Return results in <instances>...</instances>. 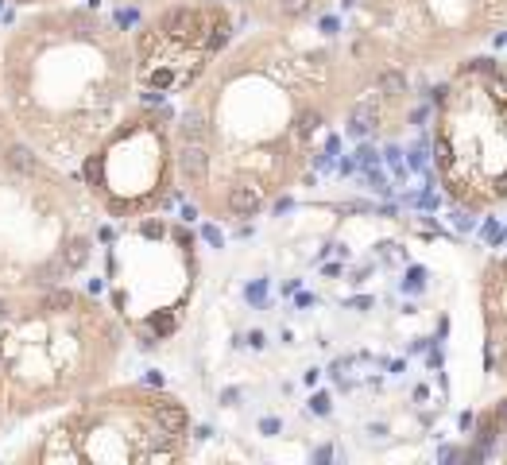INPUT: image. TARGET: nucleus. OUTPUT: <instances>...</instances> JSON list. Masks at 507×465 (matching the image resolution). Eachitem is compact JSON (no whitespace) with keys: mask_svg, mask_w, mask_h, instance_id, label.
Segmentation results:
<instances>
[{"mask_svg":"<svg viewBox=\"0 0 507 465\" xmlns=\"http://www.w3.org/2000/svg\"><path fill=\"white\" fill-rule=\"evenodd\" d=\"M78 303V295L70 287H59V283H55V287L47 291V299H43V307L47 310H70Z\"/></svg>","mask_w":507,"mask_h":465,"instance_id":"9d476101","label":"nucleus"},{"mask_svg":"<svg viewBox=\"0 0 507 465\" xmlns=\"http://www.w3.org/2000/svg\"><path fill=\"white\" fill-rule=\"evenodd\" d=\"M453 221H457V229H473V221H469V214H453Z\"/></svg>","mask_w":507,"mask_h":465,"instance_id":"bb28decb","label":"nucleus"},{"mask_svg":"<svg viewBox=\"0 0 507 465\" xmlns=\"http://www.w3.org/2000/svg\"><path fill=\"white\" fill-rule=\"evenodd\" d=\"M201 27V16L194 8H171L163 20H159V32L163 35H178V39H190Z\"/></svg>","mask_w":507,"mask_h":465,"instance_id":"f03ea898","label":"nucleus"},{"mask_svg":"<svg viewBox=\"0 0 507 465\" xmlns=\"http://www.w3.org/2000/svg\"><path fill=\"white\" fill-rule=\"evenodd\" d=\"M499 194H507V174H504V179H499Z\"/></svg>","mask_w":507,"mask_h":465,"instance_id":"473e14b6","label":"nucleus"},{"mask_svg":"<svg viewBox=\"0 0 507 465\" xmlns=\"http://www.w3.org/2000/svg\"><path fill=\"white\" fill-rule=\"evenodd\" d=\"M504 272H507V260H504Z\"/></svg>","mask_w":507,"mask_h":465,"instance_id":"f704fd0d","label":"nucleus"},{"mask_svg":"<svg viewBox=\"0 0 507 465\" xmlns=\"http://www.w3.org/2000/svg\"><path fill=\"white\" fill-rule=\"evenodd\" d=\"M349 307H352V310H368V307H372V299H352Z\"/></svg>","mask_w":507,"mask_h":465,"instance_id":"2f4dec72","label":"nucleus"},{"mask_svg":"<svg viewBox=\"0 0 507 465\" xmlns=\"http://www.w3.org/2000/svg\"><path fill=\"white\" fill-rule=\"evenodd\" d=\"M117 20H120V24L128 27V24H136V12H128V8H124V12H120V16H117Z\"/></svg>","mask_w":507,"mask_h":465,"instance_id":"7c9ffc66","label":"nucleus"},{"mask_svg":"<svg viewBox=\"0 0 507 465\" xmlns=\"http://www.w3.org/2000/svg\"><path fill=\"white\" fill-rule=\"evenodd\" d=\"M438 163L449 167V148H445V144H438Z\"/></svg>","mask_w":507,"mask_h":465,"instance_id":"c85d7f7f","label":"nucleus"},{"mask_svg":"<svg viewBox=\"0 0 507 465\" xmlns=\"http://www.w3.org/2000/svg\"><path fill=\"white\" fill-rule=\"evenodd\" d=\"M151 85L166 90V85H175V74H171V70H155V74H151Z\"/></svg>","mask_w":507,"mask_h":465,"instance_id":"a211bd4d","label":"nucleus"},{"mask_svg":"<svg viewBox=\"0 0 507 465\" xmlns=\"http://www.w3.org/2000/svg\"><path fill=\"white\" fill-rule=\"evenodd\" d=\"M410 167H426V148H422V144L410 151Z\"/></svg>","mask_w":507,"mask_h":465,"instance_id":"4be33fe9","label":"nucleus"},{"mask_svg":"<svg viewBox=\"0 0 507 465\" xmlns=\"http://www.w3.org/2000/svg\"><path fill=\"white\" fill-rule=\"evenodd\" d=\"M62 260H66L70 272L85 268V260H90V241H85V237H74V241L66 244V252H62Z\"/></svg>","mask_w":507,"mask_h":465,"instance_id":"1a4fd4ad","label":"nucleus"},{"mask_svg":"<svg viewBox=\"0 0 507 465\" xmlns=\"http://www.w3.org/2000/svg\"><path fill=\"white\" fill-rule=\"evenodd\" d=\"M333 457V450L329 446H322V450H314V461H329Z\"/></svg>","mask_w":507,"mask_h":465,"instance_id":"cd10ccee","label":"nucleus"},{"mask_svg":"<svg viewBox=\"0 0 507 465\" xmlns=\"http://www.w3.org/2000/svg\"><path fill=\"white\" fill-rule=\"evenodd\" d=\"M224 43H229V20L217 16L213 20V32H209V39H206V50H217V47H224Z\"/></svg>","mask_w":507,"mask_h":465,"instance_id":"f8f14e48","label":"nucleus"},{"mask_svg":"<svg viewBox=\"0 0 507 465\" xmlns=\"http://www.w3.org/2000/svg\"><path fill=\"white\" fill-rule=\"evenodd\" d=\"M499 368H504V376H507V357H504V365H499Z\"/></svg>","mask_w":507,"mask_h":465,"instance_id":"72a5a7b5","label":"nucleus"},{"mask_svg":"<svg viewBox=\"0 0 507 465\" xmlns=\"http://www.w3.org/2000/svg\"><path fill=\"white\" fill-rule=\"evenodd\" d=\"M496 423H499V426H507V399H499V407H496Z\"/></svg>","mask_w":507,"mask_h":465,"instance_id":"a878e982","label":"nucleus"},{"mask_svg":"<svg viewBox=\"0 0 507 465\" xmlns=\"http://www.w3.org/2000/svg\"><path fill=\"white\" fill-rule=\"evenodd\" d=\"M178 171L186 174V179H206V171H209V151L201 148V144H194V140H186L183 144V151H178Z\"/></svg>","mask_w":507,"mask_h":465,"instance_id":"7ed1b4c3","label":"nucleus"},{"mask_svg":"<svg viewBox=\"0 0 507 465\" xmlns=\"http://www.w3.org/2000/svg\"><path fill=\"white\" fill-rule=\"evenodd\" d=\"M441 461H445V465L461 461V450H449V446H441Z\"/></svg>","mask_w":507,"mask_h":465,"instance_id":"5701e85b","label":"nucleus"},{"mask_svg":"<svg viewBox=\"0 0 507 465\" xmlns=\"http://www.w3.org/2000/svg\"><path fill=\"white\" fill-rule=\"evenodd\" d=\"M178 132H183V140L201 144V140H206V116H201L198 109H190V113L183 116V125H178Z\"/></svg>","mask_w":507,"mask_h":465,"instance_id":"6e6552de","label":"nucleus"},{"mask_svg":"<svg viewBox=\"0 0 507 465\" xmlns=\"http://www.w3.org/2000/svg\"><path fill=\"white\" fill-rule=\"evenodd\" d=\"M259 206H264V198H259V190H252V186H233V190H229V209H233L236 217L259 214Z\"/></svg>","mask_w":507,"mask_h":465,"instance_id":"39448f33","label":"nucleus"},{"mask_svg":"<svg viewBox=\"0 0 507 465\" xmlns=\"http://www.w3.org/2000/svg\"><path fill=\"white\" fill-rule=\"evenodd\" d=\"M279 8H283L287 16H306V12L314 8V0H279Z\"/></svg>","mask_w":507,"mask_h":465,"instance_id":"ddd939ff","label":"nucleus"},{"mask_svg":"<svg viewBox=\"0 0 507 465\" xmlns=\"http://www.w3.org/2000/svg\"><path fill=\"white\" fill-rule=\"evenodd\" d=\"M264 295H267V283H252V287H248V299L252 303H264Z\"/></svg>","mask_w":507,"mask_h":465,"instance_id":"6ab92c4d","label":"nucleus"},{"mask_svg":"<svg viewBox=\"0 0 507 465\" xmlns=\"http://www.w3.org/2000/svg\"><path fill=\"white\" fill-rule=\"evenodd\" d=\"M422 283H426V272H422V268H410V272H407V283H403V287H407V291H418Z\"/></svg>","mask_w":507,"mask_h":465,"instance_id":"2eb2a0df","label":"nucleus"},{"mask_svg":"<svg viewBox=\"0 0 507 465\" xmlns=\"http://www.w3.org/2000/svg\"><path fill=\"white\" fill-rule=\"evenodd\" d=\"M317 125H322V116H317L314 109H306V113L299 116V136H310V132H317Z\"/></svg>","mask_w":507,"mask_h":465,"instance_id":"4468645a","label":"nucleus"},{"mask_svg":"<svg viewBox=\"0 0 507 465\" xmlns=\"http://www.w3.org/2000/svg\"><path fill=\"white\" fill-rule=\"evenodd\" d=\"M151 326H155L159 333H171V330H175L178 322H175V318H166V314H163V318H155V322H151Z\"/></svg>","mask_w":507,"mask_h":465,"instance_id":"aec40b11","label":"nucleus"},{"mask_svg":"<svg viewBox=\"0 0 507 465\" xmlns=\"http://www.w3.org/2000/svg\"><path fill=\"white\" fill-rule=\"evenodd\" d=\"M376 125H380V105L376 101H360L349 113V136H368Z\"/></svg>","mask_w":507,"mask_h":465,"instance_id":"20e7f679","label":"nucleus"},{"mask_svg":"<svg viewBox=\"0 0 507 465\" xmlns=\"http://www.w3.org/2000/svg\"><path fill=\"white\" fill-rule=\"evenodd\" d=\"M259 431H264V434H275V431H279V419H259Z\"/></svg>","mask_w":507,"mask_h":465,"instance_id":"393cba45","label":"nucleus"},{"mask_svg":"<svg viewBox=\"0 0 507 465\" xmlns=\"http://www.w3.org/2000/svg\"><path fill=\"white\" fill-rule=\"evenodd\" d=\"M151 419H155L159 431H166V434H178V431H186V426H190L186 407L175 403V399H155V403H151Z\"/></svg>","mask_w":507,"mask_h":465,"instance_id":"f257e3e1","label":"nucleus"},{"mask_svg":"<svg viewBox=\"0 0 507 465\" xmlns=\"http://www.w3.org/2000/svg\"><path fill=\"white\" fill-rule=\"evenodd\" d=\"M206 241L213 244V249H221V233H217L213 225H206Z\"/></svg>","mask_w":507,"mask_h":465,"instance_id":"b1692460","label":"nucleus"},{"mask_svg":"<svg viewBox=\"0 0 507 465\" xmlns=\"http://www.w3.org/2000/svg\"><path fill=\"white\" fill-rule=\"evenodd\" d=\"M322 32H329V35H333V32H337V20H333V16H325V20H322Z\"/></svg>","mask_w":507,"mask_h":465,"instance_id":"c756f323","label":"nucleus"},{"mask_svg":"<svg viewBox=\"0 0 507 465\" xmlns=\"http://www.w3.org/2000/svg\"><path fill=\"white\" fill-rule=\"evenodd\" d=\"M66 275H70L66 260L55 256V260H43V264L35 268V272H31V283H39V287H55V283H62Z\"/></svg>","mask_w":507,"mask_h":465,"instance_id":"423d86ee","label":"nucleus"},{"mask_svg":"<svg viewBox=\"0 0 507 465\" xmlns=\"http://www.w3.org/2000/svg\"><path fill=\"white\" fill-rule=\"evenodd\" d=\"M357 163L364 167V171H368V167H376V151L368 148V144H360V148H357Z\"/></svg>","mask_w":507,"mask_h":465,"instance_id":"dca6fc26","label":"nucleus"},{"mask_svg":"<svg viewBox=\"0 0 507 465\" xmlns=\"http://www.w3.org/2000/svg\"><path fill=\"white\" fill-rule=\"evenodd\" d=\"M221 403H224V407H236V403H241V391H236V388L221 391Z\"/></svg>","mask_w":507,"mask_h":465,"instance_id":"412c9836","label":"nucleus"},{"mask_svg":"<svg viewBox=\"0 0 507 465\" xmlns=\"http://www.w3.org/2000/svg\"><path fill=\"white\" fill-rule=\"evenodd\" d=\"M380 90L387 93V97H399V93L407 90V78H403L399 70H387V74L380 78Z\"/></svg>","mask_w":507,"mask_h":465,"instance_id":"9b49d317","label":"nucleus"},{"mask_svg":"<svg viewBox=\"0 0 507 465\" xmlns=\"http://www.w3.org/2000/svg\"><path fill=\"white\" fill-rule=\"evenodd\" d=\"M310 407H314V415H329V396H325V391H317V396L310 399Z\"/></svg>","mask_w":507,"mask_h":465,"instance_id":"f3484780","label":"nucleus"},{"mask_svg":"<svg viewBox=\"0 0 507 465\" xmlns=\"http://www.w3.org/2000/svg\"><path fill=\"white\" fill-rule=\"evenodd\" d=\"M4 159H8V167H12V171H20V174H35V171H39V159H35L31 148H24V144H12Z\"/></svg>","mask_w":507,"mask_h":465,"instance_id":"0eeeda50","label":"nucleus"}]
</instances>
